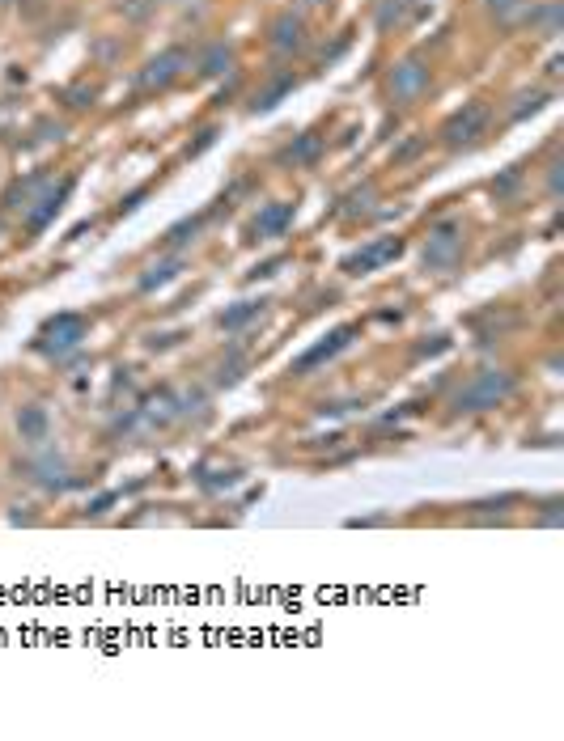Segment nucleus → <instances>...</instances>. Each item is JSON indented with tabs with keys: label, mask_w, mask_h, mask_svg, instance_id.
I'll return each mask as SVG.
<instances>
[{
	"label": "nucleus",
	"mask_w": 564,
	"mask_h": 741,
	"mask_svg": "<svg viewBox=\"0 0 564 741\" xmlns=\"http://www.w3.org/2000/svg\"><path fill=\"white\" fill-rule=\"evenodd\" d=\"M399 255H403V242H399V238H374L369 246H361L357 255H348L340 267L348 271V276H369V271L386 267V263L399 259Z\"/></svg>",
	"instance_id": "0eeeda50"
},
{
	"label": "nucleus",
	"mask_w": 564,
	"mask_h": 741,
	"mask_svg": "<svg viewBox=\"0 0 564 741\" xmlns=\"http://www.w3.org/2000/svg\"><path fill=\"white\" fill-rule=\"evenodd\" d=\"M34 479L39 483H47V487H64V462L60 458H43V462H34Z\"/></svg>",
	"instance_id": "412c9836"
},
{
	"label": "nucleus",
	"mask_w": 564,
	"mask_h": 741,
	"mask_svg": "<svg viewBox=\"0 0 564 741\" xmlns=\"http://www.w3.org/2000/svg\"><path fill=\"white\" fill-rule=\"evenodd\" d=\"M327 5V0H306V9H323Z\"/></svg>",
	"instance_id": "b1692460"
},
{
	"label": "nucleus",
	"mask_w": 564,
	"mask_h": 741,
	"mask_svg": "<svg viewBox=\"0 0 564 741\" xmlns=\"http://www.w3.org/2000/svg\"><path fill=\"white\" fill-rule=\"evenodd\" d=\"M196 68L204 72V77H225V72H234V47H229V43H208L200 51Z\"/></svg>",
	"instance_id": "ddd939ff"
},
{
	"label": "nucleus",
	"mask_w": 564,
	"mask_h": 741,
	"mask_svg": "<svg viewBox=\"0 0 564 741\" xmlns=\"http://www.w3.org/2000/svg\"><path fill=\"white\" fill-rule=\"evenodd\" d=\"M85 318L81 314H56L51 322H43V331H39V352L47 356H68L73 348H81V339H85Z\"/></svg>",
	"instance_id": "39448f33"
},
{
	"label": "nucleus",
	"mask_w": 564,
	"mask_h": 741,
	"mask_svg": "<svg viewBox=\"0 0 564 741\" xmlns=\"http://www.w3.org/2000/svg\"><path fill=\"white\" fill-rule=\"evenodd\" d=\"M179 271H183V259H179V255H170V259H162V263H149L145 276H140V293H153V288L170 284L174 276H179Z\"/></svg>",
	"instance_id": "f3484780"
},
{
	"label": "nucleus",
	"mask_w": 564,
	"mask_h": 741,
	"mask_svg": "<svg viewBox=\"0 0 564 741\" xmlns=\"http://www.w3.org/2000/svg\"><path fill=\"white\" fill-rule=\"evenodd\" d=\"M543 102H548V89H522V94L514 98V106H509V119H526V115H535Z\"/></svg>",
	"instance_id": "6ab92c4d"
},
{
	"label": "nucleus",
	"mask_w": 564,
	"mask_h": 741,
	"mask_svg": "<svg viewBox=\"0 0 564 741\" xmlns=\"http://www.w3.org/2000/svg\"><path fill=\"white\" fill-rule=\"evenodd\" d=\"M268 43L276 56H293V51H302L306 47V17L302 13H280L276 22L268 26Z\"/></svg>",
	"instance_id": "1a4fd4ad"
},
{
	"label": "nucleus",
	"mask_w": 564,
	"mask_h": 741,
	"mask_svg": "<svg viewBox=\"0 0 564 741\" xmlns=\"http://www.w3.org/2000/svg\"><path fill=\"white\" fill-rule=\"evenodd\" d=\"M263 305H268V301H238V305H229V310L217 318V327L221 331H242L246 322L263 318Z\"/></svg>",
	"instance_id": "dca6fc26"
},
{
	"label": "nucleus",
	"mask_w": 564,
	"mask_h": 741,
	"mask_svg": "<svg viewBox=\"0 0 564 741\" xmlns=\"http://www.w3.org/2000/svg\"><path fill=\"white\" fill-rule=\"evenodd\" d=\"M314 153H319V140H314V136H306L302 144H297V153H293V157H297V161H310Z\"/></svg>",
	"instance_id": "5701e85b"
},
{
	"label": "nucleus",
	"mask_w": 564,
	"mask_h": 741,
	"mask_svg": "<svg viewBox=\"0 0 564 741\" xmlns=\"http://www.w3.org/2000/svg\"><path fill=\"white\" fill-rule=\"evenodd\" d=\"M463 250H467V238H463V225L458 221H442V225H433L429 229V238H425V267L433 271H454L458 259H463Z\"/></svg>",
	"instance_id": "f03ea898"
},
{
	"label": "nucleus",
	"mask_w": 564,
	"mask_h": 741,
	"mask_svg": "<svg viewBox=\"0 0 564 741\" xmlns=\"http://www.w3.org/2000/svg\"><path fill=\"white\" fill-rule=\"evenodd\" d=\"M293 89V81L285 77V81H276V85H268L263 94H255V111H268V106H276L280 102V94H289Z\"/></svg>",
	"instance_id": "4be33fe9"
},
{
	"label": "nucleus",
	"mask_w": 564,
	"mask_h": 741,
	"mask_svg": "<svg viewBox=\"0 0 564 741\" xmlns=\"http://www.w3.org/2000/svg\"><path fill=\"white\" fill-rule=\"evenodd\" d=\"M514 373H505V369H484V373H475V382L463 386L454 394V415H471V411H492V407H501L509 394H514Z\"/></svg>",
	"instance_id": "f257e3e1"
},
{
	"label": "nucleus",
	"mask_w": 564,
	"mask_h": 741,
	"mask_svg": "<svg viewBox=\"0 0 564 741\" xmlns=\"http://www.w3.org/2000/svg\"><path fill=\"white\" fill-rule=\"evenodd\" d=\"M17 432H22V441H26V445H43V441H47V432H51V415H47V407L30 403V407L17 411Z\"/></svg>",
	"instance_id": "9b49d317"
},
{
	"label": "nucleus",
	"mask_w": 564,
	"mask_h": 741,
	"mask_svg": "<svg viewBox=\"0 0 564 741\" xmlns=\"http://www.w3.org/2000/svg\"><path fill=\"white\" fill-rule=\"evenodd\" d=\"M68 191H73V178H64L60 187L47 178V187L39 191V200H34V204L26 208V225H30V229H43V225L51 221V216L60 212V204L68 200Z\"/></svg>",
	"instance_id": "9d476101"
},
{
	"label": "nucleus",
	"mask_w": 564,
	"mask_h": 741,
	"mask_svg": "<svg viewBox=\"0 0 564 741\" xmlns=\"http://www.w3.org/2000/svg\"><path fill=\"white\" fill-rule=\"evenodd\" d=\"M484 5H488V17H492V22L505 26V30H514V26L526 22V13H531L535 0H484Z\"/></svg>",
	"instance_id": "f8f14e48"
},
{
	"label": "nucleus",
	"mask_w": 564,
	"mask_h": 741,
	"mask_svg": "<svg viewBox=\"0 0 564 741\" xmlns=\"http://www.w3.org/2000/svg\"><path fill=\"white\" fill-rule=\"evenodd\" d=\"M352 339H357V327H336V331H331L323 343H314L310 352H302V356L293 360V373H297V377H310V373L319 369V365H327L331 356H340Z\"/></svg>",
	"instance_id": "6e6552de"
},
{
	"label": "nucleus",
	"mask_w": 564,
	"mask_h": 741,
	"mask_svg": "<svg viewBox=\"0 0 564 741\" xmlns=\"http://www.w3.org/2000/svg\"><path fill=\"white\" fill-rule=\"evenodd\" d=\"M145 420L149 424H170L174 420V399H170V394H157V399L145 403Z\"/></svg>",
	"instance_id": "aec40b11"
},
{
	"label": "nucleus",
	"mask_w": 564,
	"mask_h": 741,
	"mask_svg": "<svg viewBox=\"0 0 564 741\" xmlns=\"http://www.w3.org/2000/svg\"><path fill=\"white\" fill-rule=\"evenodd\" d=\"M187 68H191V51H187V47H170V51H162V56H153L145 68H140V89H145V94H157V89H170L174 81L183 77Z\"/></svg>",
	"instance_id": "423d86ee"
},
{
	"label": "nucleus",
	"mask_w": 564,
	"mask_h": 741,
	"mask_svg": "<svg viewBox=\"0 0 564 741\" xmlns=\"http://www.w3.org/2000/svg\"><path fill=\"white\" fill-rule=\"evenodd\" d=\"M416 9H420V0H382V5H378V30L391 34L399 26H408Z\"/></svg>",
	"instance_id": "4468645a"
},
{
	"label": "nucleus",
	"mask_w": 564,
	"mask_h": 741,
	"mask_svg": "<svg viewBox=\"0 0 564 741\" xmlns=\"http://www.w3.org/2000/svg\"><path fill=\"white\" fill-rule=\"evenodd\" d=\"M5 5H9V0H0V9H5Z\"/></svg>",
	"instance_id": "393cba45"
},
{
	"label": "nucleus",
	"mask_w": 564,
	"mask_h": 741,
	"mask_svg": "<svg viewBox=\"0 0 564 741\" xmlns=\"http://www.w3.org/2000/svg\"><path fill=\"white\" fill-rule=\"evenodd\" d=\"M289 225H293V204H268L259 212L255 233H259V238H280Z\"/></svg>",
	"instance_id": "2eb2a0df"
},
{
	"label": "nucleus",
	"mask_w": 564,
	"mask_h": 741,
	"mask_svg": "<svg viewBox=\"0 0 564 741\" xmlns=\"http://www.w3.org/2000/svg\"><path fill=\"white\" fill-rule=\"evenodd\" d=\"M526 22H531L535 30H543V34H556V26H560V5H556V0H543V5H531V13H526Z\"/></svg>",
	"instance_id": "a211bd4d"
},
{
	"label": "nucleus",
	"mask_w": 564,
	"mask_h": 741,
	"mask_svg": "<svg viewBox=\"0 0 564 741\" xmlns=\"http://www.w3.org/2000/svg\"><path fill=\"white\" fill-rule=\"evenodd\" d=\"M488 132V106L484 102H463V111H454L442 123V144L446 149H467Z\"/></svg>",
	"instance_id": "20e7f679"
},
{
	"label": "nucleus",
	"mask_w": 564,
	"mask_h": 741,
	"mask_svg": "<svg viewBox=\"0 0 564 741\" xmlns=\"http://www.w3.org/2000/svg\"><path fill=\"white\" fill-rule=\"evenodd\" d=\"M429 85H433V72H429V64L420 60V56L399 60V64L391 68V77H386V89H391V98H395L399 106L420 102V98L429 94Z\"/></svg>",
	"instance_id": "7ed1b4c3"
}]
</instances>
